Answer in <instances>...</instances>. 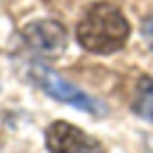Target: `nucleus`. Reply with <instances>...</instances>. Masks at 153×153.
I'll return each mask as SVG.
<instances>
[{
  "instance_id": "f257e3e1",
  "label": "nucleus",
  "mask_w": 153,
  "mask_h": 153,
  "mask_svg": "<svg viewBox=\"0 0 153 153\" xmlns=\"http://www.w3.org/2000/svg\"><path fill=\"white\" fill-rule=\"evenodd\" d=\"M130 34L126 17L113 4H92L78 23L80 44L94 55H109L120 51Z\"/></svg>"
},
{
  "instance_id": "f03ea898",
  "label": "nucleus",
  "mask_w": 153,
  "mask_h": 153,
  "mask_svg": "<svg viewBox=\"0 0 153 153\" xmlns=\"http://www.w3.org/2000/svg\"><path fill=\"white\" fill-rule=\"evenodd\" d=\"M32 80L46 92L51 94L53 99L61 101V103H67V105H74L82 111H88V113H105V105L92 97H88L86 92H82L80 88H76L71 82L63 80L55 69L42 65V63H36L32 67Z\"/></svg>"
},
{
  "instance_id": "7ed1b4c3",
  "label": "nucleus",
  "mask_w": 153,
  "mask_h": 153,
  "mask_svg": "<svg viewBox=\"0 0 153 153\" xmlns=\"http://www.w3.org/2000/svg\"><path fill=\"white\" fill-rule=\"evenodd\" d=\"M46 149L51 153H97L99 143L69 122H55L46 130Z\"/></svg>"
},
{
  "instance_id": "20e7f679",
  "label": "nucleus",
  "mask_w": 153,
  "mask_h": 153,
  "mask_svg": "<svg viewBox=\"0 0 153 153\" xmlns=\"http://www.w3.org/2000/svg\"><path fill=\"white\" fill-rule=\"evenodd\" d=\"M23 38L34 51L42 53L44 57H59L67 48V32H65V27L61 23H57V21H51V19L30 23L23 30Z\"/></svg>"
},
{
  "instance_id": "39448f33",
  "label": "nucleus",
  "mask_w": 153,
  "mask_h": 153,
  "mask_svg": "<svg viewBox=\"0 0 153 153\" xmlns=\"http://www.w3.org/2000/svg\"><path fill=\"white\" fill-rule=\"evenodd\" d=\"M132 109H134V113H136L138 117L153 122V80L145 78V80L138 84V90H136Z\"/></svg>"
},
{
  "instance_id": "423d86ee",
  "label": "nucleus",
  "mask_w": 153,
  "mask_h": 153,
  "mask_svg": "<svg viewBox=\"0 0 153 153\" xmlns=\"http://www.w3.org/2000/svg\"><path fill=\"white\" fill-rule=\"evenodd\" d=\"M140 32H143V38H145V42L153 48V17H149V19H145L143 21V27H140Z\"/></svg>"
}]
</instances>
